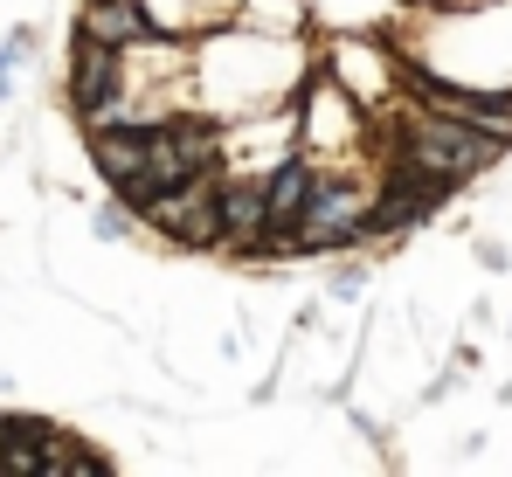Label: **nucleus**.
Returning <instances> with one entry per match:
<instances>
[{
    "label": "nucleus",
    "mask_w": 512,
    "mask_h": 477,
    "mask_svg": "<svg viewBox=\"0 0 512 477\" xmlns=\"http://www.w3.org/2000/svg\"><path fill=\"white\" fill-rule=\"evenodd\" d=\"M0 450H7V415H0Z\"/></svg>",
    "instance_id": "f8f14e48"
},
{
    "label": "nucleus",
    "mask_w": 512,
    "mask_h": 477,
    "mask_svg": "<svg viewBox=\"0 0 512 477\" xmlns=\"http://www.w3.org/2000/svg\"><path fill=\"white\" fill-rule=\"evenodd\" d=\"M139 7H146V28L153 35H180V42L236 21V0H139Z\"/></svg>",
    "instance_id": "39448f33"
},
{
    "label": "nucleus",
    "mask_w": 512,
    "mask_h": 477,
    "mask_svg": "<svg viewBox=\"0 0 512 477\" xmlns=\"http://www.w3.org/2000/svg\"><path fill=\"white\" fill-rule=\"evenodd\" d=\"M7 97H14V56L0 49V104H7Z\"/></svg>",
    "instance_id": "9b49d317"
},
{
    "label": "nucleus",
    "mask_w": 512,
    "mask_h": 477,
    "mask_svg": "<svg viewBox=\"0 0 512 477\" xmlns=\"http://www.w3.org/2000/svg\"><path fill=\"white\" fill-rule=\"evenodd\" d=\"M236 21L256 28V35H305L312 28L305 0H236Z\"/></svg>",
    "instance_id": "0eeeda50"
},
{
    "label": "nucleus",
    "mask_w": 512,
    "mask_h": 477,
    "mask_svg": "<svg viewBox=\"0 0 512 477\" xmlns=\"http://www.w3.org/2000/svg\"><path fill=\"white\" fill-rule=\"evenodd\" d=\"M312 77L305 63V35H256L243 21L194 35L187 83H194V111L208 118H250L284 97H298V83Z\"/></svg>",
    "instance_id": "f257e3e1"
},
{
    "label": "nucleus",
    "mask_w": 512,
    "mask_h": 477,
    "mask_svg": "<svg viewBox=\"0 0 512 477\" xmlns=\"http://www.w3.org/2000/svg\"><path fill=\"white\" fill-rule=\"evenodd\" d=\"M381 146H388V166L429 173L443 187H464V180H478V173H492L506 159V139L499 132H485L471 118H450V111H429V104L402 111V125L388 118L381 125Z\"/></svg>",
    "instance_id": "f03ea898"
},
{
    "label": "nucleus",
    "mask_w": 512,
    "mask_h": 477,
    "mask_svg": "<svg viewBox=\"0 0 512 477\" xmlns=\"http://www.w3.org/2000/svg\"><path fill=\"white\" fill-rule=\"evenodd\" d=\"M84 139H90V166L111 187H125L132 173H146V125H84Z\"/></svg>",
    "instance_id": "20e7f679"
},
{
    "label": "nucleus",
    "mask_w": 512,
    "mask_h": 477,
    "mask_svg": "<svg viewBox=\"0 0 512 477\" xmlns=\"http://www.w3.org/2000/svg\"><path fill=\"white\" fill-rule=\"evenodd\" d=\"M139 229V208L125 201V194H111V201H97V215H90V236L97 242H125Z\"/></svg>",
    "instance_id": "6e6552de"
},
{
    "label": "nucleus",
    "mask_w": 512,
    "mask_h": 477,
    "mask_svg": "<svg viewBox=\"0 0 512 477\" xmlns=\"http://www.w3.org/2000/svg\"><path fill=\"white\" fill-rule=\"evenodd\" d=\"M367 194L374 180L367 173H340V166H312V187H305V208H298V249L305 256H340L360 242V215H367Z\"/></svg>",
    "instance_id": "7ed1b4c3"
},
{
    "label": "nucleus",
    "mask_w": 512,
    "mask_h": 477,
    "mask_svg": "<svg viewBox=\"0 0 512 477\" xmlns=\"http://www.w3.org/2000/svg\"><path fill=\"white\" fill-rule=\"evenodd\" d=\"M0 49H7V56H14V70H21V63H35L42 35H35V28H7V42H0Z\"/></svg>",
    "instance_id": "9d476101"
},
{
    "label": "nucleus",
    "mask_w": 512,
    "mask_h": 477,
    "mask_svg": "<svg viewBox=\"0 0 512 477\" xmlns=\"http://www.w3.org/2000/svg\"><path fill=\"white\" fill-rule=\"evenodd\" d=\"M326 298H333V305H360V298H367V263H353V256H346V263H333Z\"/></svg>",
    "instance_id": "1a4fd4ad"
},
{
    "label": "nucleus",
    "mask_w": 512,
    "mask_h": 477,
    "mask_svg": "<svg viewBox=\"0 0 512 477\" xmlns=\"http://www.w3.org/2000/svg\"><path fill=\"white\" fill-rule=\"evenodd\" d=\"M77 35L125 49V42H139V35H153V28H146V7H139V0H84V7H77Z\"/></svg>",
    "instance_id": "423d86ee"
}]
</instances>
